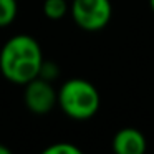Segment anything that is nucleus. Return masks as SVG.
<instances>
[{
	"label": "nucleus",
	"mask_w": 154,
	"mask_h": 154,
	"mask_svg": "<svg viewBox=\"0 0 154 154\" xmlns=\"http://www.w3.org/2000/svg\"><path fill=\"white\" fill-rule=\"evenodd\" d=\"M43 60L40 43L30 35L18 33L0 50V71L12 83L27 85L38 76Z\"/></svg>",
	"instance_id": "nucleus-1"
},
{
	"label": "nucleus",
	"mask_w": 154,
	"mask_h": 154,
	"mask_svg": "<svg viewBox=\"0 0 154 154\" xmlns=\"http://www.w3.org/2000/svg\"><path fill=\"white\" fill-rule=\"evenodd\" d=\"M58 106L68 118L86 121L98 113L101 96L96 86L83 78H71L58 90Z\"/></svg>",
	"instance_id": "nucleus-2"
},
{
	"label": "nucleus",
	"mask_w": 154,
	"mask_h": 154,
	"mask_svg": "<svg viewBox=\"0 0 154 154\" xmlns=\"http://www.w3.org/2000/svg\"><path fill=\"white\" fill-rule=\"evenodd\" d=\"M70 14L73 22L86 32L103 30L113 17L111 0H71Z\"/></svg>",
	"instance_id": "nucleus-3"
},
{
	"label": "nucleus",
	"mask_w": 154,
	"mask_h": 154,
	"mask_svg": "<svg viewBox=\"0 0 154 154\" xmlns=\"http://www.w3.org/2000/svg\"><path fill=\"white\" fill-rule=\"evenodd\" d=\"M23 101L25 106L33 114H48L58 103V91L53 88L51 81L45 78H33L23 85Z\"/></svg>",
	"instance_id": "nucleus-4"
},
{
	"label": "nucleus",
	"mask_w": 154,
	"mask_h": 154,
	"mask_svg": "<svg viewBox=\"0 0 154 154\" xmlns=\"http://www.w3.org/2000/svg\"><path fill=\"white\" fill-rule=\"evenodd\" d=\"M146 147V137L136 128H123L113 137V149L118 154H144Z\"/></svg>",
	"instance_id": "nucleus-5"
},
{
	"label": "nucleus",
	"mask_w": 154,
	"mask_h": 154,
	"mask_svg": "<svg viewBox=\"0 0 154 154\" xmlns=\"http://www.w3.org/2000/svg\"><path fill=\"white\" fill-rule=\"evenodd\" d=\"M70 12L68 0H43V14L50 20H60Z\"/></svg>",
	"instance_id": "nucleus-6"
},
{
	"label": "nucleus",
	"mask_w": 154,
	"mask_h": 154,
	"mask_svg": "<svg viewBox=\"0 0 154 154\" xmlns=\"http://www.w3.org/2000/svg\"><path fill=\"white\" fill-rule=\"evenodd\" d=\"M18 14L17 0H0V28L12 25Z\"/></svg>",
	"instance_id": "nucleus-7"
},
{
	"label": "nucleus",
	"mask_w": 154,
	"mask_h": 154,
	"mask_svg": "<svg viewBox=\"0 0 154 154\" xmlns=\"http://www.w3.org/2000/svg\"><path fill=\"white\" fill-rule=\"evenodd\" d=\"M43 154H81V149L71 143H57L45 147Z\"/></svg>",
	"instance_id": "nucleus-8"
},
{
	"label": "nucleus",
	"mask_w": 154,
	"mask_h": 154,
	"mask_svg": "<svg viewBox=\"0 0 154 154\" xmlns=\"http://www.w3.org/2000/svg\"><path fill=\"white\" fill-rule=\"evenodd\" d=\"M58 75H60V68H58V65L55 63V61L43 60L38 76L45 78V80H48V81H53V80H57V78H58Z\"/></svg>",
	"instance_id": "nucleus-9"
},
{
	"label": "nucleus",
	"mask_w": 154,
	"mask_h": 154,
	"mask_svg": "<svg viewBox=\"0 0 154 154\" xmlns=\"http://www.w3.org/2000/svg\"><path fill=\"white\" fill-rule=\"evenodd\" d=\"M0 154H10V149L4 144H0Z\"/></svg>",
	"instance_id": "nucleus-10"
},
{
	"label": "nucleus",
	"mask_w": 154,
	"mask_h": 154,
	"mask_svg": "<svg viewBox=\"0 0 154 154\" xmlns=\"http://www.w3.org/2000/svg\"><path fill=\"white\" fill-rule=\"evenodd\" d=\"M149 7H151V10L154 12V0H149Z\"/></svg>",
	"instance_id": "nucleus-11"
}]
</instances>
